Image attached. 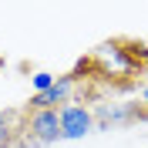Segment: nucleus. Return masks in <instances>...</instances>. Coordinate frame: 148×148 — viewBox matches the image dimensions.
Listing matches in <instances>:
<instances>
[{"label":"nucleus","mask_w":148,"mask_h":148,"mask_svg":"<svg viewBox=\"0 0 148 148\" xmlns=\"http://www.w3.org/2000/svg\"><path fill=\"white\" fill-rule=\"evenodd\" d=\"M51 84H54V74H47V71L34 74V88H37V94H40V91H47Z\"/></svg>","instance_id":"obj_5"},{"label":"nucleus","mask_w":148,"mask_h":148,"mask_svg":"<svg viewBox=\"0 0 148 148\" xmlns=\"http://www.w3.org/2000/svg\"><path fill=\"white\" fill-rule=\"evenodd\" d=\"M148 64V44L141 40H128V37H118V40H108V44L94 47L88 57L77 61V67L71 71V77L77 84H101V88H131L135 77L145 74Z\"/></svg>","instance_id":"obj_1"},{"label":"nucleus","mask_w":148,"mask_h":148,"mask_svg":"<svg viewBox=\"0 0 148 148\" xmlns=\"http://www.w3.org/2000/svg\"><path fill=\"white\" fill-rule=\"evenodd\" d=\"M20 118L24 111H0V148L20 145Z\"/></svg>","instance_id":"obj_4"},{"label":"nucleus","mask_w":148,"mask_h":148,"mask_svg":"<svg viewBox=\"0 0 148 148\" xmlns=\"http://www.w3.org/2000/svg\"><path fill=\"white\" fill-rule=\"evenodd\" d=\"M57 128H61V138H84L88 131H94V114L88 104L67 101L64 108H57Z\"/></svg>","instance_id":"obj_2"},{"label":"nucleus","mask_w":148,"mask_h":148,"mask_svg":"<svg viewBox=\"0 0 148 148\" xmlns=\"http://www.w3.org/2000/svg\"><path fill=\"white\" fill-rule=\"evenodd\" d=\"M74 77L71 74H64V77H54V84L47 88V91L40 94H30V101L24 104L27 111H40V108H64L67 101H71V94H74Z\"/></svg>","instance_id":"obj_3"},{"label":"nucleus","mask_w":148,"mask_h":148,"mask_svg":"<svg viewBox=\"0 0 148 148\" xmlns=\"http://www.w3.org/2000/svg\"><path fill=\"white\" fill-rule=\"evenodd\" d=\"M141 108L148 111V84H145V88H141Z\"/></svg>","instance_id":"obj_6"}]
</instances>
